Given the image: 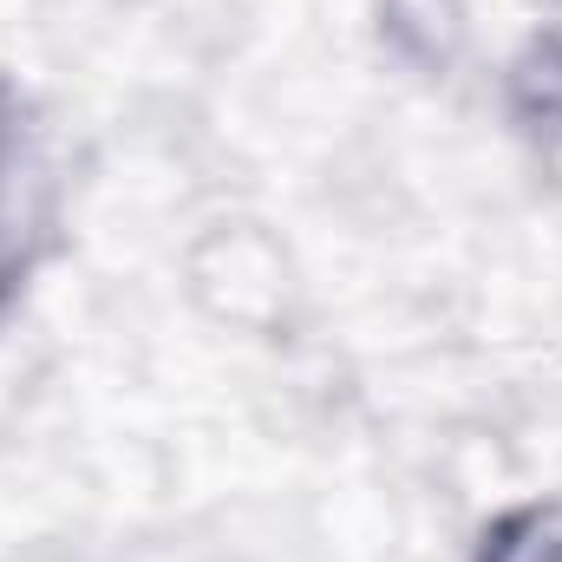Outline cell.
Returning <instances> with one entry per match:
<instances>
[{
  "label": "cell",
  "mask_w": 562,
  "mask_h": 562,
  "mask_svg": "<svg viewBox=\"0 0 562 562\" xmlns=\"http://www.w3.org/2000/svg\"><path fill=\"white\" fill-rule=\"evenodd\" d=\"M53 210H59V183H53L40 125L0 86V301L33 276V262L53 236Z\"/></svg>",
  "instance_id": "1"
},
{
  "label": "cell",
  "mask_w": 562,
  "mask_h": 562,
  "mask_svg": "<svg viewBox=\"0 0 562 562\" xmlns=\"http://www.w3.org/2000/svg\"><path fill=\"white\" fill-rule=\"evenodd\" d=\"M471 562H562V504H517L504 510L484 537Z\"/></svg>",
  "instance_id": "2"
},
{
  "label": "cell",
  "mask_w": 562,
  "mask_h": 562,
  "mask_svg": "<svg viewBox=\"0 0 562 562\" xmlns=\"http://www.w3.org/2000/svg\"><path fill=\"white\" fill-rule=\"evenodd\" d=\"M386 7V33L400 53H413L419 66H445L458 33H464V13L458 0H380Z\"/></svg>",
  "instance_id": "3"
},
{
  "label": "cell",
  "mask_w": 562,
  "mask_h": 562,
  "mask_svg": "<svg viewBox=\"0 0 562 562\" xmlns=\"http://www.w3.org/2000/svg\"><path fill=\"white\" fill-rule=\"evenodd\" d=\"M510 92H517V119L530 125V132H562V40H537L524 59H517V79H510Z\"/></svg>",
  "instance_id": "4"
}]
</instances>
